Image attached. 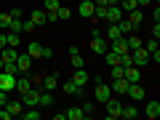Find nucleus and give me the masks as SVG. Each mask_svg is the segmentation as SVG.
Instances as JSON below:
<instances>
[{
	"mask_svg": "<svg viewBox=\"0 0 160 120\" xmlns=\"http://www.w3.org/2000/svg\"><path fill=\"white\" fill-rule=\"evenodd\" d=\"M118 38H120L118 24H109V27H107V35H104V40H107V43H112V40H118Z\"/></svg>",
	"mask_w": 160,
	"mask_h": 120,
	"instance_id": "26",
	"label": "nucleus"
},
{
	"mask_svg": "<svg viewBox=\"0 0 160 120\" xmlns=\"http://www.w3.org/2000/svg\"><path fill=\"white\" fill-rule=\"evenodd\" d=\"M29 88H32V80H29V78H19V75H16V91L24 93V91H29Z\"/></svg>",
	"mask_w": 160,
	"mask_h": 120,
	"instance_id": "24",
	"label": "nucleus"
},
{
	"mask_svg": "<svg viewBox=\"0 0 160 120\" xmlns=\"http://www.w3.org/2000/svg\"><path fill=\"white\" fill-rule=\"evenodd\" d=\"M136 3H139V8L142 6H152V0H136Z\"/></svg>",
	"mask_w": 160,
	"mask_h": 120,
	"instance_id": "46",
	"label": "nucleus"
},
{
	"mask_svg": "<svg viewBox=\"0 0 160 120\" xmlns=\"http://www.w3.org/2000/svg\"><path fill=\"white\" fill-rule=\"evenodd\" d=\"M126 93H128V96L133 99V102H142V99H147V91L142 88V83H128Z\"/></svg>",
	"mask_w": 160,
	"mask_h": 120,
	"instance_id": "3",
	"label": "nucleus"
},
{
	"mask_svg": "<svg viewBox=\"0 0 160 120\" xmlns=\"http://www.w3.org/2000/svg\"><path fill=\"white\" fill-rule=\"evenodd\" d=\"M118 29H120V35H131V32H133L131 22H128L126 16H123V19H120V22H118Z\"/></svg>",
	"mask_w": 160,
	"mask_h": 120,
	"instance_id": "28",
	"label": "nucleus"
},
{
	"mask_svg": "<svg viewBox=\"0 0 160 120\" xmlns=\"http://www.w3.org/2000/svg\"><path fill=\"white\" fill-rule=\"evenodd\" d=\"M8 24H11V13H0V27L8 29Z\"/></svg>",
	"mask_w": 160,
	"mask_h": 120,
	"instance_id": "36",
	"label": "nucleus"
},
{
	"mask_svg": "<svg viewBox=\"0 0 160 120\" xmlns=\"http://www.w3.org/2000/svg\"><path fill=\"white\" fill-rule=\"evenodd\" d=\"M152 38H155V40L160 38V22H155V24H152Z\"/></svg>",
	"mask_w": 160,
	"mask_h": 120,
	"instance_id": "40",
	"label": "nucleus"
},
{
	"mask_svg": "<svg viewBox=\"0 0 160 120\" xmlns=\"http://www.w3.org/2000/svg\"><path fill=\"white\" fill-rule=\"evenodd\" d=\"M32 29H38V27H35V24L29 22V19H24V32H32Z\"/></svg>",
	"mask_w": 160,
	"mask_h": 120,
	"instance_id": "42",
	"label": "nucleus"
},
{
	"mask_svg": "<svg viewBox=\"0 0 160 120\" xmlns=\"http://www.w3.org/2000/svg\"><path fill=\"white\" fill-rule=\"evenodd\" d=\"M6 109H8L11 118H19V115L24 112V104H22V99H19V102H6Z\"/></svg>",
	"mask_w": 160,
	"mask_h": 120,
	"instance_id": "16",
	"label": "nucleus"
},
{
	"mask_svg": "<svg viewBox=\"0 0 160 120\" xmlns=\"http://www.w3.org/2000/svg\"><path fill=\"white\" fill-rule=\"evenodd\" d=\"M59 88V78L56 75H46L43 78V91H56Z\"/></svg>",
	"mask_w": 160,
	"mask_h": 120,
	"instance_id": "20",
	"label": "nucleus"
},
{
	"mask_svg": "<svg viewBox=\"0 0 160 120\" xmlns=\"http://www.w3.org/2000/svg\"><path fill=\"white\" fill-rule=\"evenodd\" d=\"M118 6L123 8V13H128V11H133V8H139V3H136V0H120Z\"/></svg>",
	"mask_w": 160,
	"mask_h": 120,
	"instance_id": "31",
	"label": "nucleus"
},
{
	"mask_svg": "<svg viewBox=\"0 0 160 120\" xmlns=\"http://www.w3.org/2000/svg\"><path fill=\"white\" fill-rule=\"evenodd\" d=\"M29 22H32L35 27H46L48 24V13L43 11V8H35V11L29 13Z\"/></svg>",
	"mask_w": 160,
	"mask_h": 120,
	"instance_id": "7",
	"label": "nucleus"
},
{
	"mask_svg": "<svg viewBox=\"0 0 160 120\" xmlns=\"http://www.w3.org/2000/svg\"><path fill=\"white\" fill-rule=\"evenodd\" d=\"M78 13H80L83 19H91V16H93V0H83V3L78 6Z\"/></svg>",
	"mask_w": 160,
	"mask_h": 120,
	"instance_id": "13",
	"label": "nucleus"
},
{
	"mask_svg": "<svg viewBox=\"0 0 160 120\" xmlns=\"http://www.w3.org/2000/svg\"><path fill=\"white\" fill-rule=\"evenodd\" d=\"M19 43H22V35H16V32H8V46H11V48H16Z\"/></svg>",
	"mask_w": 160,
	"mask_h": 120,
	"instance_id": "34",
	"label": "nucleus"
},
{
	"mask_svg": "<svg viewBox=\"0 0 160 120\" xmlns=\"http://www.w3.org/2000/svg\"><path fill=\"white\" fill-rule=\"evenodd\" d=\"M109 88H112V91H118V93H126V88H128V80H126V78H115Z\"/></svg>",
	"mask_w": 160,
	"mask_h": 120,
	"instance_id": "22",
	"label": "nucleus"
},
{
	"mask_svg": "<svg viewBox=\"0 0 160 120\" xmlns=\"http://www.w3.org/2000/svg\"><path fill=\"white\" fill-rule=\"evenodd\" d=\"M104 19H107L109 24H118L120 19H123V8H120V6H107V16H104Z\"/></svg>",
	"mask_w": 160,
	"mask_h": 120,
	"instance_id": "10",
	"label": "nucleus"
},
{
	"mask_svg": "<svg viewBox=\"0 0 160 120\" xmlns=\"http://www.w3.org/2000/svg\"><path fill=\"white\" fill-rule=\"evenodd\" d=\"M6 32H16V35H22V32H24V19H11V24H8Z\"/></svg>",
	"mask_w": 160,
	"mask_h": 120,
	"instance_id": "23",
	"label": "nucleus"
},
{
	"mask_svg": "<svg viewBox=\"0 0 160 120\" xmlns=\"http://www.w3.org/2000/svg\"><path fill=\"white\" fill-rule=\"evenodd\" d=\"M104 104H107V118H109V120H118V118H120V109H123V104H120L118 99H112V96H109Z\"/></svg>",
	"mask_w": 160,
	"mask_h": 120,
	"instance_id": "5",
	"label": "nucleus"
},
{
	"mask_svg": "<svg viewBox=\"0 0 160 120\" xmlns=\"http://www.w3.org/2000/svg\"><path fill=\"white\" fill-rule=\"evenodd\" d=\"M93 16L104 19V16H107V6H96V3H93Z\"/></svg>",
	"mask_w": 160,
	"mask_h": 120,
	"instance_id": "35",
	"label": "nucleus"
},
{
	"mask_svg": "<svg viewBox=\"0 0 160 120\" xmlns=\"http://www.w3.org/2000/svg\"><path fill=\"white\" fill-rule=\"evenodd\" d=\"M56 16H59V22H64V19L72 16V11H69L67 6H59V8H56Z\"/></svg>",
	"mask_w": 160,
	"mask_h": 120,
	"instance_id": "33",
	"label": "nucleus"
},
{
	"mask_svg": "<svg viewBox=\"0 0 160 120\" xmlns=\"http://www.w3.org/2000/svg\"><path fill=\"white\" fill-rule=\"evenodd\" d=\"M72 80H75V83H78L80 88H86V86H88V72H86V69H75Z\"/></svg>",
	"mask_w": 160,
	"mask_h": 120,
	"instance_id": "21",
	"label": "nucleus"
},
{
	"mask_svg": "<svg viewBox=\"0 0 160 120\" xmlns=\"http://www.w3.org/2000/svg\"><path fill=\"white\" fill-rule=\"evenodd\" d=\"M123 78L128 80V83H142V69L139 67H123Z\"/></svg>",
	"mask_w": 160,
	"mask_h": 120,
	"instance_id": "8",
	"label": "nucleus"
},
{
	"mask_svg": "<svg viewBox=\"0 0 160 120\" xmlns=\"http://www.w3.org/2000/svg\"><path fill=\"white\" fill-rule=\"evenodd\" d=\"M0 91H16V75L0 69Z\"/></svg>",
	"mask_w": 160,
	"mask_h": 120,
	"instance_id": "1",
	"label": "nucleus"
},
{
	"mask_svg": "<svg viewBox=\"0 0 160 120\" xmlns=\"http://www.w3.org/2000/svg\"><path fill=\"white\" fill-rule=\"evenodd\" d=\"M38 96H40V91L32 86L29 91L22 93V104H24V107H38Z\"/></svg>",
	"mask_w": 160,
	"mask_h": 120,
	"instance_id": "6",
	"label": "nucleus"
},
{
	"mask_svg": "<svg viewBox=\"0 0 160 120\" xmlns=\"http://www.w3.org/2000/svg\"><path fill=\"white\" fill-rule=\"evenodd\" d=\"M64 115H67V120H88V115L83 112V107H69Z\"/></svg>",
	"mask_w": 160,
	"mask_h": 120,
	"instance_id": "17",
	"label": "nucleus"
},
{
	"mask_svg": "<svg viewBox=\"0 0 160 120\" xmlns=\"http://www.w3.org/2000/svg\"><path fill=\"white\" fill-rule=\"evenodd\" d=\"M109 96H112V88H109L107 83H104V80H102V83H96V88H93V99L104 104V102H107Z\"/></svg>",
	"mask_w": 160,
	"mask_h": 120,
	"instance_id": "2",
	"label": "nucleus"
},
{
	"mask_svg": "<svg viewBox=\"0 0 160 120\" xmlns=\"http://www.w3.org/2000/svg\"><path fill=\"white\" fill-rule=\"evenodd\" d=\"M107 48H109V43L102 38V35H99V38H91V51H93V53H99V56H102Z\"/></svg>",
	"mask_w": 160,
	"mask_h": 120,
	"instance_id": "11",
	"label": "nucleus"
},
{
	"mask_svg": "<svg viewBox=\"0 0 160 120\" xmlns=\"http://www.w3.org/2000/svg\"><path fill=\"white\" fill-rule=\"evenodd\" d=\"M126 19H128V22H131V27L136 29L139 24L144 22V13H142V8H133V11H128V16H126Z\"/></svg>",
	"mask_w": 160,
	"mask_h": 120,
	"instance_id": "14",
	"label": "nucleus"
},
{
	"mask_svg": "<svg viewBox=\"0 0 160 120\" xmlns=\"http://www.w3.org/2000/svg\"><path fill=\"white\" fill-rule=\"evenodd\" d=\"M53 56V48H46V46H43V59H51Z\"/></svg>",
	"mask_w": 160,
	"mask_h": 120,
	"instance_id": "44",
	"label": "nucleus"
},
{
	"mask_svg": "<svg viewBox=\"0 0 160 120\" xmlns=\"http://www.w3.org/2000/svg\"><path fill=\"white\" fill-rule=\"evenodd\" d=\"M0 69H3V59H0Z\"/></svg>",
	"mask_w": 160,
	"mask_h": 120,
	"instance_id": "47",
	"label": "nucleus"
},
{
	"mask_svg": "<svg viewBox=\"0 0 160 120\" xmlns=\"http://www.w3.org/2000/svg\"><path fill=\"white\" fill-rule=\"evenodd\" d=\"M144 115H147L149 120H158V118H160V102H147V107H144Z\"/></svg>",
	"mask_w": 160,
	"mask_h": 120,
	"instance_id": "12",
	"label": "nucleus"
},
{
	"mask_svg": "<svg viewBox=\"0 0 160 120\" xmlns=\"http://www.w3.org/2000/svg\"><path fill=\"white\" fill-rule=\"evenodd\" d=\"M131 62H133V67H147L149 64V53L144 51V48H136V51H131Z\"/></svg>",
	"mask_w": 160,
	"mask_h": 120,
	"instance_id": "4",
	"label": "nucleus"
},
{
	"mask_svg": "<svg viewBox=\"0 0 160 120\" xmlns=\"http://www.w3.org/2000/svg\"><path fill=\"white\" fill-rule=\"evenodd\" d=\"M16 69L19 72H29L32 69V56L29 53H19L16 56Z\"/></svg>",
	"mask_w": 160,
	"mask_h": 120,
	"instance_id": "9",
	"label": "nucleus"
},
{
	"mask_svg": "<svg viewBox=\"0 0 160 120\" xmlns=\"http://www.w3.org/2000/svg\"><path fill=\"white\" fill-rule=\"evenodd\" d=\"M126 43H128V51H136V48H142V40L136 38V35H126Z\"/></svg>",
	"mask_w": 160,
	"mask_h": 120,
	"instance_id": "27",
	"label": "nucleus"
},
{
	"mask_svg": "<svg viewBox=\"0 0 160 120\" xmlns=\"http://www.w3.org/2000/svg\"><path fill=\"white\" fill-rule=\"evenodd\" d=\"M136 115H139V109L133 107V104H131V107H123V109H120V118H126V120H133Z\"/></svg>",
	"mask_w": 160,
	"mask_h": 120,
	"instance_id": "30",
	"label": "nucleus"
},
{
	"mask_svg": "<svg viewBox=\"0 0 160 120\" xmlns=\"http://www.w3.org/2000/svg\"><path fill=\"white\" fill-rule=\"evenodd\" d=\"M27 53L32 59H43V46H40V43H29L27 46Z\"/></svg>",
	"mask_w": 160,
	"mask_h": 120,
	"instance_id": "25",
	"label": "nucleus"
},
{
	"mask_svg": "<svg viewBox=\"0 0 160 120\" xmlns=\"http://www.w3.org/2000/svg\"><path fill=\"white\" fill-rule=\"evenodd\" d=\"M6 102H8V91H0V107H6Z\"/></svg>",
	"mask_w": 160,
	"mask_h": 120,
	"instance_id": "43",
	"label": "nucleus"
},
{
	"mask_svg": "<svg viewBox=\"0 0 160 120\" xmlns=\"http://www.w3.org/2000/svg\"><path fill=\"white\" fill-rule=\"evenodd\" d=\"M38 107H40V109L53 107V96H51V91H40V96H38Z\"/></svg>",
	"mask_w": 160,
	"mask_h": 120,
	"instance_id": "15",
	"label": "nucleus"
},
{
	"mask_svg": "<svg viewBox=\"0 0 160 120\" xmlns=\"http://www.w3.org/2000/svg\"><path fill=\"white\" fill-rule=\"evenodd\" d=\"M16 56H19L16 48H11V46L0 48V59H3V64H6V62H16Z\"/></svg>",
	"mask_w": 160,
	"mask_h": 120,
	"instance_id": "18",
	"label": "nucleus"
},
{
	"mask_svg": "<svg viewBox=\"0 0 160 120\" xmlns=\"http://www.w3.org/2000/svg\"><path fill=\"white\" fill-rule=\"evenodd\" d=\"M59 6H62V3H59V0H46V11H56Z\"/></svg>",
	"mask_w": 160,
	"mask_h": 120,
	"instance_id": "38",
	"label": "nucleus"
},
{
	"mask_svg": "<svg viewBox=\"0 0 160 120\" xmlns=\"http://www.w3.org/2000/svg\"><path fill=\"white\" fill-rule=\"evenodd\" d=\"M83 112L91 118V115H93V102H86V104H83Z\"/></svg>",
	"mask_w": 160,
	"mask_h": 120,
	"instance_id": "39",
	"label": "nucleus"
},
{
	"mask_svg": "<svg viewBox=\"0 0 160 120\" xmlns=\"http://www.w3.org/2000/svg\"><path fill=\"white\" fill-rule=\"evenodd\" d=\"M142 48H144V51H147V53H149V56H152V53H155V51H160V46H158V40H155V38H152V40H149V43H142Z\"/></svg>",
	"mask_w": 160,
	"mask_h": 120,
	"instance_id": "32",
	"label": "nucleus"
},
{
	"mask_svg": "<svg viewBox=\"0 0 160 120\" xmlns=\"http://www.w3.org/2000/svg\"><path fill=\"white\" fill-rule=\"evenodd\" d=\"M69 64H72V69H83L86 67V59L80 56V53H72V56H69Z\"/></svg>",
	"mask_w": 160,
	"mask_h": 120,
	"instance_id": "29",
	"label": "nucleus"
},
{
	"mask_svg": "<svg viewBox=\"0 0 160 120\" xmlns=\"http://www.w3.org/2000/svg\"><path fill=\"white\" fill-rule=\"evenodd\" d=\"M8 46V32H0V48Z\"/></svg>",
	"mask_w": 160,
	"mask_h": 120,
	"instance_id": "41",
	"label": "nucleus"
},
{
	"mask_svg": "<svg viewBox=\"0 0 160 120\" xmlns=\"http://www.w3.org/2000/svg\"><path fill=\"white\" fill-rule=\"evenodd\" d=\"M62 91H64V93H69V96H80V93H83V88H80L75 80H67V83L62 86Z\"/></svg>",
	"mask_w": 160,
	"mask_h": 120,
	"instance_id": "19",
	"label": "nucleus"
},
{
	"mask_svg": "<svg viewBox=\"0 0 160 120\" xmlns=\"http://www.w3.org/2000/svg\"><path fill=\"white\" fill-rule=\"evenodd\" d=\"M152 22H160V8L155 6V11H152Z\"/></svg>",
	"mask_w": 160,
	"mask_h": 120,
	"instance_id": "45",
	"label": "nucleus"
},
{
	"mask_svg": "<svg viewBox=\"0 0 160 120\" xmlns=\"http://www.w3.org/2000/svg\"><path fill=\"white\" fill-rule=\"evenodd\" d=\"M8 13H11V19H24V11H22V8H11V11H8Z\"/></svg>",
	"mask_w": 160,
	"mask_h": 120,
	"instance_id": "37",
	"label": "nucleus"
}]
</instances>
